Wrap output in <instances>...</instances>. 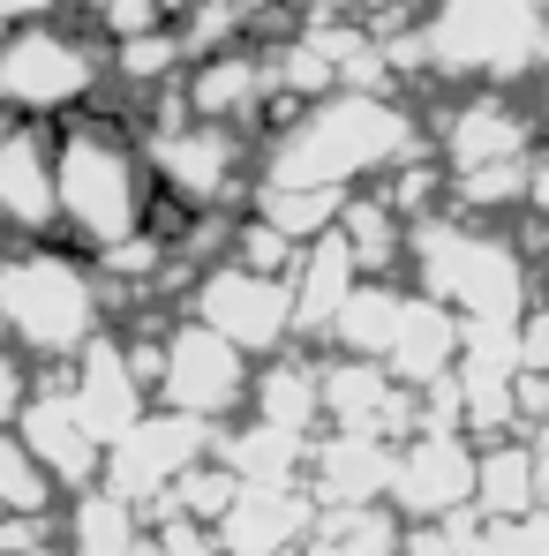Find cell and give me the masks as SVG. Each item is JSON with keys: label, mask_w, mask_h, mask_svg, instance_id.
<instances>
[{"label": "cell", "mask_w": 549, "mask_h": 556, "mask_svg": "<svg viewBox=\"0 0 549 556\" xmlns=\"http://www.w3.org/2000/svg\"><path fill=\"white\" fill-rule=\"evenodd\" d=\"M407 151H422V128L399 98L384 91H324L294 128H278L264 151V188H332L347 195V181L399 166Z\"/></svg>", "instance_id": "6da1fadb"}, {"label": "cell", "mask_w": 549, "mask_h": 556, "mask_svg": "<svg viewBox=\"0 0 549 556\" xmlns=\"http://www.w3.org/2000/svg\"><path fill=\"white\" fill-rule=\"evenodd\" d=\"M151 211V166L144 143L121 136L113 121H76L53 143V218H68L91 249H113L144 233Z\"/></svg>", "instance_id": "7a4b0ae2"}, {"label": "cell", "mask_w": 549, "mask_h": 556, "mask_svg": "<svg viewBox=\"0 0 549 556\" xmlns=\"http://www.w3.org/2000/svg\"><path fill=\"white\" fill-rule=\"evenodd\" d=\"M105 324V293L91 264H68L61 249L0 256V339H15L38 362H68Z\"/></svg>", "instance_id": "3957f363"}, {"label": "cell", "mask_w": 549, "mask_h": 556, "mask_svg": "<svg viewBox=\"0 0 549 556\" xmlns=\"http://www.w3.org/2000/svg\"><path fill=\"white\" fill-rule=\"evenodd\" d=\"M422 293L437 308H452L459 324H512L527 308V256L497 233H474L452 218H414L407 226Z\"/></svg>", "instance_id": "277c9868"}, {"label": "cell", "mask_w": 549, "mask_h": 556, "mask_svg": "<svg viewBox=\"0 0 549 556\" xmlns=\"http://www.w3.org/2000/svg\"><path fill=\"white\" fill-rule=\"evenodd\" d=\"M414 53L437 61V76L520 84L542 61V0H437L414 30Z\"/></svg>", "instance_id": "5b68a950"}, {"label": "cell", "mask_w": 549, "mask_h": 556, "mask_svg": "<svg viewBox=\"0 0 549 556\" xmlns=\"http://www.w3.org/2000/svg\"><path fill=\"white\" fill-rule=\"evenodd\" d=\"M98 84H105V53L91 38H68L46 15L8 23V38H0V105L8 113H68Z\"/></svg>", "instance_id": "8992f818"}, {"label": "cell", "mask_w": 549, "mask_h": 556, "mask_svg": "<svg viewBox=\"0 0 549 556\" xmlns=\"http://www.w3.org/2000/svg\"><path fill=\"white\" fill-rule=\"evenodd\" d=\"M241 128H219V121H174V128H151L144 143V166L151 188L182 195L188 211H211L241 188Z\"/></svg>", "instance_id": "52a82bcc"}, {"label": "cell", "mask_w": 549, "mask_h": 556, "mask_svg": "<svg viewBox=\"0 0 549 556\" xmlns=\"http://www.w3.org/2000/svg\"><path fill=\"white\" fill-rule=\"evenodd\" d=\"M159 399L174 406V414H196V421H211V414H226L241 391H249V354L241 346H226L219 331H203V324H182V331H166L159 339Z\"/></svg>", "instance_id": "ba28073f"}, {"label": "cell", "mask_w": 549, "mask_h": 556, "mask_svg": "<svg viewBox=\"0 0 549 556\" xmlns=\"http://www.w3.org/2000/svg\"><path fill=\"white\" fill-rule=\"evenodd\" d=\"M211 452V429L196 421V414H136L113 444H105V459H98V473H105V489L113 496H128V504H144V496H159L174 473H182L188 459H203Z\"/></svg>", "instance_id": "9c48e42d"}, {"label": "cell", "mask_w": 549, "mask_h": 556, "mask_svg": "<svg viewBox=\"0 0 549 556\" xmlns=\"http://www.w3.org/2000/svg\"><path fill=\"white\" fill-rule=\"evenodd\" d=\"M196 324L219 331V339L241 346V354H272L278 339L294 331V316H286V278L241 271V264L203 271L196 278Z\"/></svg>", "instance_id": "30bf717a"}, {"label": "cell", "mask_w": 549, "mask_h": 556, "mask_svg": "<svg viewBox=\"0 0 549 556\" xmlns=\"http://www.w3.org/2000/svg\"><path fill=\"white\" fill-rule=\"evenodd\" d=\"M384 489L399 496L407 519H452L459 504H466V489H474V452L459 444V429H422L391 459V481Z\"/></svg>", "instance_id": "8fae6325"}, {"label": "cell", "mask_w": 549, "mask_h": 556, "mask_svg": "<svg viewBox=\"0 0 549 556\" xmlns=\"http://www.w3.org/2000/svg\"><path fill=\"white\" fill-rule=\"evenodd\" d=\"M15 437H23V452L46 466L53 481H68V489L98 481L105 444L84 429V414L68 406V391H38V399H23V406H15Z\"/></svg>", "instance_id": "7c38bea8"}, {"label": "cell", "mask_w": 549, "mask_h": 556, "mask_svg": "<svg viewBox=\"0 0 549 556\" xmlns=\"http://www.w3.org/2000/svg\"><path fill=\"white\" fill-rule=\"evenodd\" d=\"M354 278L362 271H354V256H347V241L332 226L309 233L294 249V264H286V316H294V331H332V316H339Z\"/></svg>", "instance_id": "4fadbf2b"}, {"label": "cell", "mask_w": 549, "mask_h": 556, "mask_svg": "<svg viewBox=\"0 0 549 556\" xmlns=\"http://www.w3.org/2000/svg\"><path fill=\"white\" fill-rule=\"evenodd\" d=\"M76 354H84V369H76V383H68V406L84 414V429H91L98 444H113V437L144 414L136 369H128V354H121V346H105V339H84Z\"/></svg>", "instance_id": "5bb4252c"}, {"label": "cell", "mask_w": 549, "mask_h": 556, "mask_svg": "<svg viewBox=\"0 0 549 556\" xmlns=\"http://www.w3.org/2000/svg\"><path fill=\"white\" fill-rule=\"evenodd\" d=\"M272 98V68H264V53H203L196 61V76L182 84V105L196 121H219V128H241L257 105Z\"/></svg>", "instance_id": "9a60e30c"}, {"label": "cell", "mask_w": 549, "mask_h": 556, "mask_svg": "<svg viewBox=\"0 0 549 556\" xmlns=\"http://www.w3.org/2000/svg\"><path fill=\"white\" fill-rule=\"evenodd\" d=\"M459 354V316L452 308H437L429 293L414 301L407 293V308H399V331H391V346H384V362L376 369L391 376V383H407V391H422L429 376H445Z\"/></svg>", "instance_id": "2e32d148"}, {"label": "cell", "mask_w": 549, "mask_h": 556, "mask_svg": "<svg viewBox=\"0 0 549 556\" xmlns=\"http://www.w3.org/2000/svg\"><path fill=\"white\" fill-rule=\"evenodd\" d=\"M527 113L512 105L504 91H474L445 121V159L452 166H497V159H527Z\"/></svg>", "instance_id": "e0dca14e"}, {"label": "cell", "mask_w": 549, "mask_h": 556, "mask_svg": "<svg viewBox=\"0 0 549 556\" xmlns=\"http://www.w3.org/2000/svg\"><path fill=\"white\" fill-rule=\"evenodd\" d=\"M0 226H23V233L53 226V151L23 121L0 136Z\"/></svg>", "instance_id": "ac0fdd59"}, {"label": "cell", "mask_w": 549, "mask_h": 556, "mask_svg": "<svg viewBox=\"0 0 549 556\" xmlns=\"http://www.w3.org/2000/svg\"><path fill=\"white\" fill-rule=\"evenodd\" d=\"M316 481H324V496H339V504H369V496H384V481H391V452H384V437H354V429H339V444L316 452Z\"/></svg>", "instance_id": "d6986e66"}, {"label": "cell", "mask_w": 549, "mask_h": 556, "mask_svg": "<svg viewBox=\"0 0 549 556\" xmlns=\"http://www.w3.org/2000/svg\"><path fill=\"white\" fill-rule=\"evenodd\" d=\"M399 308H407V293L399 286H347V301H339V316H332V339L347 346V354H362V362H384V346H391V331H399Z\"/></svg>", "instance_id": "ffe728a7"}, {"label": "cell", "mask_w": 549, "mask_h": 556, "mask_svg": "<svg viewBox=\"0 0 549 556\" xmlns=\"http://www.w3.org/2000/svg\"><path fill=\"white\" fill-rule=\"evenodd\" d=\"M61 556H136V504L84 481L76 519H68V549Z\"/></svg>", "instance_id": "44dd1931"}, {"label": "cell", "mask_w": 549, "mask_h": 556, "mask_svg": "<svg viewBox=\"0 0 549 556\" xmlns=\"http://www.w3.org/2000/svg\"><path fill=\"white\" fill-rule=\"evenodd\" d=\"M466 504H482V519L535 511V444H497V452H482V459H474Z\"/></svg>", "instance_id": "7402d4cb"}, {"label": "cell", "mask_w": 549, "mask_h": 556, "mask_svg": "<svg viewBox=\"0 0 549 556\" xmlns=\"http://www.w3.org/2000/svg\"><path fill=\"white\" fill-rule=\"evenodd\" d=\"M332 233L347 241V256H354V271H384L399 249H407V218L384 203V195H347L339 203V218H332Z\"/></svg>", "instance_id": "603a6c76"}, {"label": "cell", "mask_w": 549, "mask_h": 556, "mask_svg": "<svg viewBox=\"0 0 549 556\" xmlns=\"http://www.w3.org/2000/svg\"><path fill=\"white\" fill-rule=\"evenodd\" d=\"M53 504V473L23 452V437L0 429V511H46Z\"/></svg>", "instance_id": "cb8c5ba5"}, {"label": "cell", "mask_w": 549, "mask_h": 556, "mask_svg": "<svg viewBox=\"0 0 549 556\" xmlns=\"http://www.w3.org/2000/svg\"><path fill=\"white\" fill-rule=\"evenodd\" d=\"M113 68H121L128 84H166V76L182 68V38H174V23L136 30V38H113Z\"/></svg>", "instance_id": "d4e9b609"}, {"label": "cell", "mask_w": 549, "mask_h": 556, "mask_svg": "<svg viewBox=\"0 0 549 556\" xmlns=\"http://www.w3.org/2000/svg\"><path fill=\"white\" fill-rule=\"evenodd\" d=\"M257 414H264L272 429H309V414H316V376L309 369H272L257 383Z\"/></svg>", "instance_id": "484cf974"}, {"label": "cell", "mask_w": 549, "mask_h": 556, "mask_svg": "<svg viewBox=\"0 0 549 556\" xmlns=\"http://www.w3.org/2000/svg\"><path fill=\"white\" fill-rule=\"evenodd\" d=\"M234 249H241V256H234L241 271H272V278H286V264H294V249H301V241H286L272 218H241V226H234Z\"/></svg>", "instance_id": "4316f807"}, {"label": "cell", "mask_w": 549, "mask_h": 556, "mask_svg": "<svg viewBox=\"0 0 549 556\" xmlns=\"http://www.w3.org/2000/svg\"><path fill=\"white\" fill-rule=\"evenodd\" d=\"M159 23H174L159 0H98V30L105 38H136V30H159Z\"/></svg>", "instance_id": "83f0119b"}, {"label": "cell", "mask_w": 549, "mask_h": 556, "mask_svg": "<svg viewBox=\"0 0 549 556\" xmlns=\"http://www.w3.org/2000/svg\"><path fill=\"white\" fill-rule=\"evenodd\" d=\"M30 391H23V362L15 354H0V429H15V406H23Z\"/></svg>", "instance_id": "f1b7e54d"}, {"label": "cell", "mask_w": 549, "mask_h": 556, "mask_svg": "<svg viewBox=\"0 0 549 556\" xmlns=\"http://www.w3.org/2000/svg\"><path fill=\"white\" fill-rule=\"evenodd\" d=\"M61 0H0V23H38V15H53Z\"/></svg>", "instance_id": "f546056e"}, {"label": "cell", "mask_w": 549, "mask_h": 556, "mask_svg": "<svg viewBox=\"0 0 549 556\" xmlns=\"http://www.w3.org/2000/svg\"><path fill=\"white\" fill-rule=\"evenodd\" d=\"M159 8H166V15H182V8H203V0H159Z\"/></svg>", "instance_id": "4dcf8cb0"}, {"label": "cell", "mask_w": 549, "mask_h": 556, "mask_svg": "<svg viewBox=\"0 0 549 556\" xmlns=\"http://www.w3.org/2000/svg\"><path fill=\"white\" fill-rule=\"evenodd\" d=\"M8 128H15V113H8V105H0V136H8Z\"/></svg>", "instance_id": "1f68e13d"}]
</instances>
